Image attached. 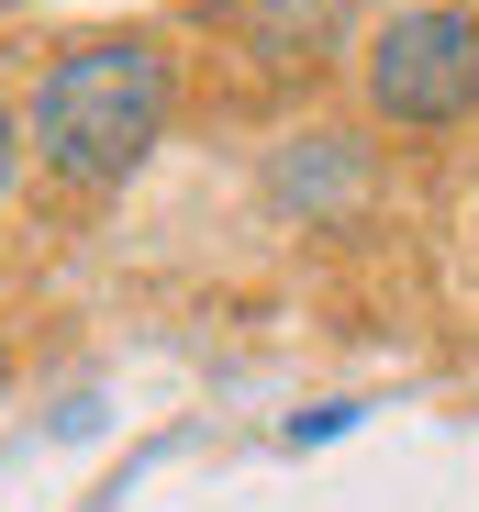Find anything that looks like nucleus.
Wrapping results in <instances>:
<instances>
[{
  "mask_svg": "<svg viewBox=\"0 0 479 512\" xmlns=\"http://www.w3.org/2000/svg\"><path fill=\"white\" fill-rule=\"evenodd\" d=\"M335 435H357V401H312V412H290V457H312V446H335Z\"/></svg>",
  "mask_w": 479,
  "mask_h": 512,
  "instance_id": "nucleus-5",
  "label": "nucleus"
},
{
  "mask_svg": "<svg viewBox=\"0 0 479 512\" xmlns=\"http://www.w3.org/2000/svg\"><path fill=\"white\" fill-rule=\"evenodd\" d=\"M357 34V0H234V56L257 78H312Z\"/></svg>",
  "mask_w": 479,
  "mask_h": 512,
  "instance_id": "nucleus-4",
  "label": "nucleus"
},
{
  "mask_svg": "<svg viewBox=\"0 0 479 512\" xmlns=\"http://www.w3.org/2000/svg\"><path fill=\"white\" fill-rule=\"evenodd\" d=\"M12 156H23V123L0 112V190H12Z\"/></svg>",
  "mask_w": 479,
  "mask_h": 512,
  "instance_id": "nucleus-6",
  "label": "nucleus"
},
{
  "mask_svg": "<svg viewBox=\"0 0 479 512\" xmlns=\"http://www.w3.org/2000/svg\"><path fill=\"white\" fill-rule=\"evenodd\" d=\"M179 112V56L156 34H90L67 45L45 78H34V112H23V145L56 167L67 190H112L156 156Z\"/></svg>",
  "mask_w": 479,
  "mask_h": 512,
  "instance_id": "nucleus-1",
  "label": "nucleus"
},
{
  "mask_svg": "<svg viewBox=\"0 0 479 512\" xmlns=\"http://www.w3.org/2000/svg\"><path fill=\"white\" fill-rule=\"evenodd\" d=\"M368 190H379V156H368V134L312 123V134H290V145L268 156V212H279V223H301V234L357 223V212H368Z\"/></svg>",
  "mask_w": 479,
  "mask_h": 512,
  "instance_id": "nucleus-3",
  "label": "nucleus"
},
{
  "mask_svg": "<svg viewBox=\"0 0 479 512\" xmlns=\"http://www.w3.org/2000/svg\"><path fill=\"white\" fill-rule=\"evenodd\" d=\"M368 112L390 134H446L479 112V0H424L368 34Z\"/></svg>",
  "mask_w": 479,
  "mask_h": 512,
  "instance_id": "nucleus-2",
  "label": "nucleus"
},
{
  "mask_svg": "<svg viewBox=\"0 0 479 512\" xmlns=\"http://www.w3.org/2000/svg\"><path fill=\"white\" fill-rule=\"evenodd\" d=\"M0 390H12V346H0Z\"/></svg>",
  "mask_w": 479,
  "mask_h": 512,
  "instance_id": "nucleus-7",
  "label": "nucleus"
}]
</instances>
